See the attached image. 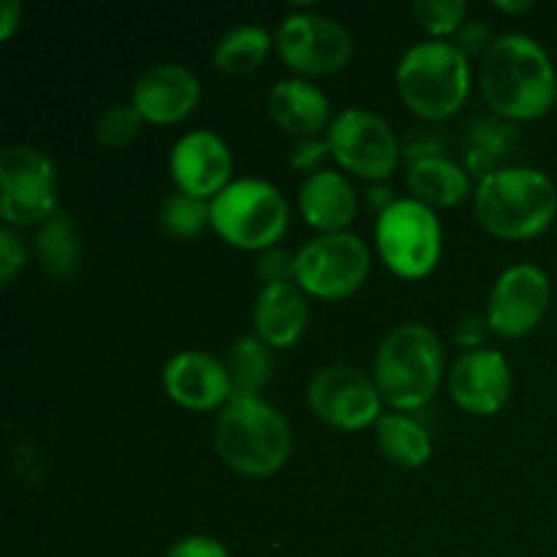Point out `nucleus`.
<instances>
[{
	"label": "nucleus",
	"mask_w": 557,
	"mask_h": 557,
	"mask_svg": "<svg viewBox=\"0 0 557 557\" xmlns=\"http://www.w3.org/2000/svg\"><path fill=\"white\" fill-rule=\"evenodd\" d=\"M482 92L498 117H544L557 101L553 60L531 36L509 33L495 38L482 58Z\"/></svg>",
	"instance_id": "1"
},
{
	"label": "nucleus",
	"mask_w": 557,
	"mask_h": 557,
	"mask_svg": "<svg viewBox=\"0 0 557 557\" xmlns=\"http://www.w3.org/2000/svg\"><path fill=\"white\" fill-rule=\"evenodd\" d=\"M473 207L490 234L500 239H533L553 226L557 188L539 169L506 166L479 180Z\"/></svg>",
	"instance_id": "2"
},
{
	"label": "nucleus",
	"mask_w": 557,
	"mask_h": 557,
	"mask_svg": "<svg viewBox=\"0 0 557 557\" xmlns=\"http://www.w3.org/2000/svg\"><path fill=\"white\" fill-rule=\"evenodd\" d=\"M215 449L243 476L264 479L281 471L292 455V428L272 403L232 397L215 422Z\"/></svg>",
	"instance_id": "3"
},
{
	"label": "nucleus",
	"mask_w": 557,
	"mask_h": 557,
	"mask_svg": "<svg viewBox=\"0 0 557 557\" xmlns=\"http://www.w3.org/2000/svg\"><path fill=\"white\" fill-rule=\"evenodd\" d=\"M444 375V348L433 330L400 324L384 337L375 354L373 381L381 400L395 411L424 408L438 392Z\"/></svg>",
	"instance_id": "4"
},
{
	"label": "nucleus",
	"mask_w": 557,
	"mask_h": 557,
	"mask_svg": "<svg viewBox=\"0 0 557 557\" xmlns=\"http://www.w3.org/2000/svg\"><path fill=\"white\" fill-rule=\"evenodd\" d=\"M397 90L406 107L422 120L455 117L471 92V65L449 41H422L403 54Z\"/></svg>",
	"instance_id": "5"
},
{
	"label": "nucleus",
	"mask_w": 557,
	"mask_h": 557,
	"mask_svg": "<svg viewBox=\"0 0 557 557\" xmlns=\"http://www.w3.org/2000/svg\"><path fill=\"white\" fill-rule=\"evenodd\" d=\"M218 237L243 250H270L288 228V205L264 180H234L210 201Z\"/></svg>",
	"instance_id": "6"
},
{
	"label": "nucleus",
	"mask_w": 557,
	"mask_h": 557,
	"mask_svg": "<svg viewBox=\"0 0 557 557\" xmlns=\"http://www.w3.org/2000/svg\"><path fill=\"white\" fill-rule=\"evenodd\" d=\"M375 245H379L381 261L395 275L419 281L438 267L444 237H441L438 218L430 207L417 199H397L389 210L379 215Z\"/></svg>",
	"instance_id": "7"
},
{
	"label": "nucleus",
	"mask_w": 557,
	"mask_h": 557,
	"mask_svg": "<svg viewBox=\"0 0 557 557\" xmlns=\"http://www.w3.org/2000/svg\"><path fill=\"white\" fill-rule=\"evenodd\" d=\"M58 212V172L41 150L9 145L0 152V215L5 226H41Z\"/></svg>",
	"instance_id": "8"
},
{
	"label": "nucleus",
	"mask_w": 557,
	"mask_h": 557,
	"mask_svg": "<svg viewBox=\"0 0 557 557\" xmlns=\"http://www.w3.org/2000/svg\"><path fill=\"white\" fill-rule=\"evenodd\" d=\"M370 275V250L357 234H321L297 253V286L319 299H346Z\"/></svg>",
	"instance_id": "9"
},
{
	"label": "nucleus",
	"mask_w": 557,
	"mask_h": 557,
	"mask_svg": "<svg viewBox=\"0 0 557 557\" xmlns=\"http://www.w3.org/2000/svg\"><path fill=\"white\" fill-rule=\"evenodd\" d=\"M326 145L335 161L357 177L384 183L400 163V141L384 117L370 109H346L326 131Z\"/></svg>",
	"instance_id": "10"
},
{
	"label": "nucleus",
	"mask_w": 557,
	"mask_h": 557,
	"mask_svg": "<svg viewBox=\"0 0 557 557\" xmlns=\"http://www.w3.org/2000/svg\"><path fill=\"white\" fill-rule=\"evenodd\" d=\"M275 47L283 63L302 76H330L346 69L354 54V38L330 16L299 11L283 20Z\"/></svg>",
	"instance_id": "11"
},
{
	"label": "nucleus",
	"mask_w": 557,
	"mask_h": 557,
	"mask_svg": "<svg viewBox=\"0 0 557 557\" xmlns=\"http://www.w3.org/2000/svg\"><path fill=\"white\" fill-rule=\"evenodd\" d=\"M308 400L321 422L337 430H348V433L370 428L384 417L381 413L384 400H381L375 381L348 364L321 368L310 381Z\"/></svg>",
	"instance_id": "12"
},
{
	"label": "nucleus",
	"mask_w": 557,
	"mask_h": 557,
	"mask_svg": "<svg viewBox=\"0 0 557 557\" xmlns=\"http://www.w3.org/2000/svg\"><path fill=\"white\" fill-rule=\"evenodd\" d=\"M549 308V277L533 264L509 267L487 299V326L504 337H525Z\"/></svg>",
	"instance_id": "13"
},
{
	"label": "nucleus",
	"mask_w": 557,
	"mask_h": 557,
	"mask_svg": "<svg viewBox=\"0 0 557 557\" xmlns=\"http://www.w3.org/2000/svg\"><path fill=\"white\" fill-rule=\"evenodd\" d=\"M232 150L212 131H190L169 156L172 180L183 194L212 201L232 180Z\"/></svg>",
	"instance_id": "14"
},
{
	"label": "nucleus",
	"mask_w": 557,
	"mask_h": 557,
	"mask_svg": "<svg viewBox=\"0 0 557 557\" xmlns=\"http://www.w3.org/2000/svg\"><path fill=\"white\" fill-rule=\"evenodd\" d=\"M451 400L468 413L493 417L509 403L511 370L500 351H466L449 370Z\"/></svg>",
	"instance_id": "15"
},
{
	"label": "nucleus",
	"mask_w": 557,
	"mask_h": 557,
	"mask_svg": "<svg viewBox=\"0 0 557 557\" xmlns=\"http://www.w3.org/2000/svg\"><path fill=\"white\" fill-rule=\"evenodd\" d=\"M199 76L183 63H158L136 79L131 103L145 123L172 125L199 107Z\"/></svg>",
	"instance_id": "16"
},
{
	"label": "nucleus",
	"mask_w": 557,
	"mask_h": 557,
	"mask_svg": "<svg viewBox=\"0 0 557 557\" xmlns=\"http://www.w3.org/2000/svg\"><path fill=\"white\" fill-rule=\"evenodd\" d=\"M163 389L177 406L188 411H215L234 397L226 364L196 348L180 351L169 359L163 368Z\"/></svg>",
	"instance_id": "17"
},
{
	"label": "nucleus",
	"mask_w": 557,
	"mask_h": 557,
	"mask_svg": "<svg viewBox=\"0 0 557 557\" xmlns=\"http://www.w3.org/2000/svg\"><path fill=\"white\" fill-rule=\"evenodd\" d=\"M299 210L313 228L324 234H341L359 212L357 190L343 174L321 169L299 185Z\"/></svg>",
	"instance_id": "18"
},
{
	"label": "nucleus",
	"mask_w": 557,
	"mask_h": 557,
	"mask_svg": "<svg viewBox=\"0 0 557 557\" xmlns=\"http://www.w3.org/2000/svg\"><path fill=\"white\" fill-rule=\"evenodd\" d=\"M267 112L272 123L286 134L310 139L330 120V98L308 79H283L267 96Z\"/></svg>",
	"instance_id": "19"
},
{
	"label": "nucleus",
	"mask_w": 557,
	"mask_h": 557,
	"mask_svg": "<svg viewBox=\"0 0 557 557\" xmlns=\"http://www.w3.org/2000/svg\"><path fill=\"white\" fill-rule=\"evenodd\" d=\"M253 326L259 341L270 348H292L308 326V302L302 288L294 283L261 288L256 297Z\"/></svg>",
	"instance_id": "20"
},
{
	"label": "nucleus",
	"mask_w": 557,
	"mask_h": 557,
	"mask_svg": "<svg viewBox=\"0 0 557 557\" xmlns=\"http://www.w3.org/2000/svg\"><path fill=\"white\" fill-rule=\"evenodd\" d=\"M408 190H411V199L422 201L430 210H438V207H455L471 194V180L462 166H457L455 161H449L446 156L441 158H428V161H419L408 166L406 174Z\"/></svg>",
	"instance_id": "21"
},
{
	"label": "nucleus",
	"mask_w": 557,
	"mask_h": 557,
	"mask_svg": "<svg viewBox=\"0 0 557 557\" xmlns=\"http://www.w3.org/2000/svg\"><path fill=\"white\" fill-rule=\"evenodd\" d=\"M38 261L58 281H71L82 267V237L74 218L58 210L47 223H41L33 239Z\"/></svg>",
	"instance_id": "22"
},
{
	"label": "nucleus",
	"mask_w": 557,
	"mask_h": 557,
	"mask_svg": "<svg viewBox=\"0 0 557 557\" xmlns=\"http://www.w3.org/2000/svg\"><path fill=\"white\" fill-rule=\"evenodd\" d=\"M375 441L386 460L400 468H422L433 455L428 430L403 413H384L375 422Z\"/></svg>",
	"instance_id": "23"
},
{
	"label": "nucleus",
	"mask_w": 557,
	"mask_h": 557,
	"mask_svg": "<svg viewBox=\"0 0 557 557\" xmlns=\"http://www.w3.org/2000/svg\"><path fill=\"white\" fill-rule=\"evenodd\" d=\"M517 141V128L504 117H484L471 125L466 147V169L473 177L484 180L498 172V163L511 152Z\"/></svg>",
	"instance_id": "24"
},
{
	"label": "nucleus",
	"mask_w": 557,
	"mask_h": 557,
	"mask_svg": "<svg viewBox=\"0 0 557 557\" xmlns=\"http://www.w3.org/2000/svg\"><path fill=\"white\" fill-rule=\"evenodd\" d=\"M272 36L259 25H243L228 30L221 41L215 44L212 63L218 71L228 76H245L261 69L272 49Z\"/></svg>",
	"instance_id": "25"
},
{
	"label": "nucleus",
	"mask_w": 557,
	"mask_h": 557,
	"mask_svg": "<svg viewBox=\"0 0 557 557\" xmlns=\"http://www.w3.org/2000/svg\"><path fill=\"white\" fill-rule=\"evenodd\" d=\"M228 379H232L234 397H259L275 373V359L270 346L259 337H239L228 351Z\"/></svg>",
	"instance_id": "26"
},
{
	"label": "nucleus",
	"mask_w": 557,
	"mask_h": 557,
	"mask_svg": "<svg viewBox=\"0 0 557 557\" xmlns=\"http://www.w3.org/2000/svg\"><path fill=\"white\" fill-rule=\"evenodd\" d=\"M163 234L172 239H196L207 226H212L210 221V201L196 199V196L177 194L166 196V201L161 205V215H158Z\"/></svg>",
	"instance_id": "27"
},
{
	"label": "nucleus",
	"mask_w": 557,
	"mask_h": 557,
	"mask_svg": "<svg viewBox=\"0 0 557 557\" xmlns=\"http://www.w3.org/2000/svg\"><path fill=\"white\" fill-rule=\"evenodd\" d=\"M141 114L136 112L134 103H112L103 109L96 123V139L103 150H123L134 145L141 131Z\"/></svg>",
	"instance_id": "28"
},
{
	"label": "nucleus",
	"mask_w": 557,
	"mask_h": 557,
	"mask_svg": "<svg viewBox=\"0 0 557 557\" xmlns=\"http://www.w3.org/2000/svg\"><path fill=\"white\" fill-rule=\"evenodd\" d=\"M411 11L419 25L430 36H435V41H441V38L460 33V27L466 25L468 5L462 0H422V3H413Z\"/></svg>",
	"instance_id": "29"
},
{
	"label": "nucleus",
	"mask_w": 557,
	"mask_h": 557,
	"mask_svg": "<svg viewBox=\"0 0 557 557\" xmlns=\"http://www.w3.org/2000/svg\"><path fill=\"white\" fill-rule=\"evenodd\" d=\"M256 275L264 281V288L297 283V256L281 248L261 250L259 261H256Z\"/></svg>",
	"instance_id": "30"
},
{
	"label": "nucleus",
	"mask_w": 557,
	"mask_h": 557,
	"mask_svg": "<svg viewBox=\"0 0 557 557\" xmlns=\"http://www.w3.org/2000/svg\"><path fill=\"white\" fill-rule=\"evenodd\" d=\"M22 264H25V245L16 237L14 228L3 226L0 228V281H3V286L14 281Z\"/></svg>",
	"instance_id": "31"
},
{
	"label": "nucleus",
	"mask_w": 557,
	"mask_h": 557,
	"mask_svg": "<svg viewBox=\"0 0 557 557\" xmlns=\"http://www.w3.org/2000/svg\"><path fill=\"white\" fill-rule=\"evenodd\" d=\"M451 44H455L466 58H473V54H482L484 58V54L490 52V47L495 44V38L490 25H484V22H466Z\"/></svg>",
	"instance_id": "32"
},
{
	"label": "nucleus",
	"mask_w": 557,
	"mask_h": 557,
	"mask_svg": "<svg viewBox=\"0 0 557 557\" xmlns=\"http://www.w3.org/2000/svg\"><path fill=\"white\" fill-rule=\"evenodd\" d=\"M330 156V145L321 139H315V136H310V139H299V145L294 147L292 152V169H297V172H305L310 177V174L321 172V161Z\"/></svg>",
	"instance_id": "33"
},
{
	"label": "nucleus",
	"mask_w": 557,
	"mask_h": 557,
	"mask_svg": "<svg viewBox=\"0 0 557 557\" xmlns=\"http://www.w3.org/2000/svg\"><path fill=\"white\" fill-rule=\"evenodd\" d=\"M444 152H446L444 139L430 134H413L400 145V158L408 163V166L419 161H428V158H441Z\"/></svg>",
	"instance_id": "34"
},
{
	"label": "nucleus",
	"mask_w": 557,
	"mask_h": 557,
	"mask_svg": "<svg viewBox=\"0 0 557 557\" xmlns=\"http://www.w3.org/2000/svg\"><path fill=\"white\" fill-rule=\"evenodd\" d=\"M166 557H228V549L212 536H188L172 544Z\"/></svg>",
	"instance_id": "35"
},
{
	"label": "nucleus",
	"mask_w": 557,
	"mask_h": 557,
	"mask_svg": "<svg viewBox=\"0 0 557 557\" xmlns=\"http://www.w3.org/2000/svg\"><path fill=\"white\" fill-rule=\"evenodd\" d=\"M487 330H490L487 319H482V315H466L455 330L457 346H462L466 351H476V348L484 343Z\"/></svg>",
	"instance_id": "36"
},
{
	"label": "nucleus",
	"mask_w": 557,
	"mask_h": 557,
	"mask_svg": "<svg viewBox=\"0 0 557 557\" xmlns=\"http://www.w3.org/2000/svg\"><path fill=\"white\" fill-rule=\"evenodd\" d=\"M395 194H392V188L389 185H384V183H375V185H370V190H368V205L373 207L375 212H386L389 210L392 205H395Z\"/></svg>",
	"instance_id": "37"
},
{
	"label": "nucleus",
	"mask_w": 557,
	"mask_h": 557,
	"mask_svg": "<svg viewBox=\"0 0 557 557\" xmlns=\"http://www.w3.org/2000/svg\"><path fill=\"white\" fill-rule=\"evenodd\" d=\"M20 20H22V5L16 3V0H5V3H3V22H0V38H3V41H9V38L14 36Z\"/></svg>",
	"instance_id": "38"
},
{
	"label": "nucleus",
	"mask_w": 557,
	"mask_h": 557,
	"mask_svg": "<svg viewBox=\"0 0 557 557\" xmlns=\"http://www.w3.org/2000/svg\"><path fill=\"white\" fill-rule=\"evenodd\" d=\"M533 3H528V0H517V3H509V0H495L493 9L504 11V14H522V11L531 9Z\"/></svg>",
	"instance_id": "39"
}]
</instances>
